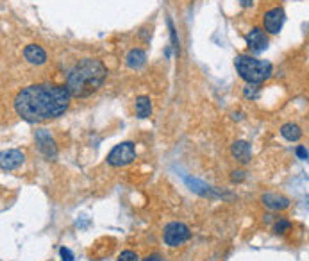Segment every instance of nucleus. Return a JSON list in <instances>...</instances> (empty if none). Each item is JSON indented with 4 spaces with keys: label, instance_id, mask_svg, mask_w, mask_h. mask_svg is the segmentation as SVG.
I'll return each mask as SVG.
<instances>
[{
    "label": "nucleus",
    "instance_id": "1",
    "mask_svg": "<svg viewBox=\"0 0 309 261\" xmlns=\"http://www.w3.org/2000/svg\"><path fill=\"white\" fill-rule=\"evenodd\" d=\"M72 95L67 86L41 82L21 88L14 97V111L25 122L54 120L70 107Z\"/></svg>",
    "mask_w": 309,
    "mask_h": 261
},
{
    "label": "nucleus",
    "instance_id": "2",
    "mask_svg": "<svg viewBox=\"0 0 309 261\" xmlns=\"http://www.w3.org/2000/svg\"><path fill=\"white\" fill-rule=\"evenodd\" d=\"M105 77H107V68L100 59L84 57L67 75V88L72 97L75 99H86V97L97 93L102 88Z\"/></svg>",
    "mask_w": 309,
    "mask_h": 261
},
{
    "label": "nucleus",
    "instance_id": "3",
    "mask_svg": "<svg viewBox=\"0 0 309 261\" xmlns=\"http://www.w3.org/2000/svg\"><path fill=\"white\" fill-rule=\"evenodd\" d=\"M234 67L236 72L239 74V77L249 82V84H261V82L268 81L272 72H274L272 63L263 59H256L252 56H245V54L236 56Z\"/></svg>",
    "mask_w": 309,
    "mask_h": 261
},
{
    "label": "nucleus",
    "instance_id": "4",
    "mask_svg": "<svg viewBox=\"0 0 309 261\" xmlns=\"http://www.w3.org/2000/svg\"><path fill=\"white\" fill-rule=\"evenodd\" d=\"M191 238V231L186 224L183 222H170L165 226L163 231V240L168 247H179V245L186 244Z\"/></svg>",
    "mask_w": 309,
    "mask_h": 261
},
{
    "label": "nucleus",
    "instance_id": "5",
    "mask_svg": "<svg viewBox=\"0 0 309 261\" xmlns=\"http://www.w3.org/2000/svg\"><path fill=\"white\" fill-rule=\"evenodd\" d=\"M136 159V148L133 141H123L113 147V150L107 154V163L111 166H127Z\"/></svg>",
    "mask_w": 309,
    "mask_h": 261
},
{
    "label": "nucleus",
    "instance_id": "6",
    "mask_svg": "<svg viewBox=\"0 0 309 261\" xmlns=\"http://www.w3.org/2000/svg\"><path fill=\"white\" fill-rule=\"evenodd\" d=\"M284 9L282 7H272L264 13L263 16V27L268 34H279V31L282 29L284 25Z\"/></svg>",
    "mask_w": 309,
    "mask_h": 261
},
{
    "label": "nucleus",
    "instance_id": "7",
    "mask_svg": "<svg viewBox=\"0 0 309 261\" xmlns=\"http://www.w3.org/2000/svg\"><path fill=\"white\" fill-rule=\"evenodd\" d=\"M36 138V143H38V148L45 158L49 159H54L57 156V148H56V143H54V138L50 136V133L47 129H39L36 130L34 134Z\"/></svg>",
    "mask_w": 309,
    "mask_h": 261
},
{
    "label": "nucleus",
    "instance_id": "8",
    "mask_svg": "<svg viewBox=\"0 0 309 261\" xmlns=\"http://www.w3.org/2000/svg\"><path fill=\"white\" fill-rule=\"evenodd\" d=\"M25 161V156L18 148H9V150H4L0 154V166H2L4 172H9V170H16L18 166H21Z\"/></svg>",
    "mask_w": 309,
    "mask_h": 261
},
{
    "label": "nucleus",
    "instance_id": "9",
    "mask_svg": "<svg viewBox=\"0 0 309 261\" xmlns=\"http://www.w3.org/2000/svg\"><path fill=\"white\" fill-rule=\"evenodd\" d=\"M247 45H249V49L252 50V52H256V54L267 50V47H268L267 32H264L261 27H254L252 31L247 34Z\"/></svg>",
    "mask_w": 309,
    "mask_h": 261
},
{
    "label": "nucleus",
    "instance_id": "10",
    "mask_svg": "<svg viewBox=\"0 0 309 261\" xmlns=\"http://www.w3.org/2000/svg\"><path fill=\"white\" fill-rule=\"evenodd\" d=\"M261 202H263L268 209H274V211H284V209L290 208V199L279 193H263Z\"/></svg>",
    "mask_w": 309,
    "mask_h": 261
},
{
    "label": "nucleus",
    "instance_id": "11",
    "mask_svg": "<svg viewBox=\"0 0 309 261\" xmlns=\"http://www.w3.org/2000/svg\"><path fill=\"white\" fill-rule=\"evenodd\" d=\"M231 154L236 161H239L241 165H247L252 158V148H250V143L245 140H238L232 143L231 147Z\"/></svg>",
    "mask_w": 309,
    "mask_h": 261
},
{
    "label": "nucleus",
    "instance_id": "12",
    "mask_svg": "<svg viewBox=\"0 0 309 261\" xmlns=\"http://www.w3.org/2000/svg\"><path fill=\"white\" fill-rule=\"evenodd\" d=\"M24 57H25V61H27V63L36 64V67L47 63V52L43 50V47L36 45V43H31V45L25 47V49H24Z\"/></svg>",
    "mask_w": 309,
    "mask_h": 261
},
{
    "label": "nucleus",
    "instance_id": "13",
    "mask_svg": "<svg viewBox=\"0 0 309 261\" xmlns=\"http://www.w3.org/2000/svg\"><path fill=\"white\" fill-rule=\"evenodd\" d=\"M145 61H147V54H145V50H141V49L129 50V54L125 56V64L129 68H133V70L141 68L145 64Z\"/></svg>",
    "mask_w": 309,
    "mask_h": 261
},
{
    "label": "nucleus",
    "instance_id": "14",
    "mask_svg": "<svg viewBox=\"0 0 309 261\" xmlns=\"http://www.w3.org/2000/svg\"><path fill=\"white\" fill-rule=\"evenodd\" d=\"M281 134H282V138L288 141H299L300 138H302V129H300V125L293 124V122H288V124H284L281 127Z\"/></svg>",
    "mask_w": 309,
    "mask_h": 261
},
{
    "label": "nucleus",
    "instance_id": "15",
    "mask_svg": "<svg viewBox=\"0 0 309 261\" xmlns=\"http://www.w3.org/2000/svg\"><path fill=\"white\" fill-rule=\"evenodd\" d=\"M152 115V102L148 97L141 95L136 99V117L138 118H148Z\"/></svg>",
    "mask_w": 309,
    "mask_h": 261
},
{
    "label": "nucleus",
    "instance_id": "16",
    "mask_svg": "<svg viewBox=\"0 0 309 261\" xmlns=\"http://www.w3.org/2000/svg\"><path fill=\"white\" fill-rule=\"evenodd\" d=\"M290 229H292V222L286 220V219H279L277 222L274 224L275 234H284V233H288Z\"/></svg>",
    "mask_w": 309,
    "mask_h": 261
},
{
    "label": "nucleus",
    "instance_id": "17",
    "mask_svg": "<svg viewBox=\"0 0 309 261\" xmlns=\"http://www.w3.org/2000/svg\"><path fill=\"white\" fill-rule=\"evenodd\" d=\"M257 95H259V88H257V84H249V82H247V86L243 88V97H245V99L254 100V99H257Z\"/></svg>",
    "mask_w": 309,
    "mask_h": 261
},
{
    "label": "nucleus",
    "instance_id": "18",
    "mask_svg": "<svg viewBox=\"0 0 309 261\" xmlns=\"http://www.w3.org/2000/svg\"><path fill=\"white\" fill-rule=\"evenodd\" d=\"M168 27H170V36H172V47L175 49V54H179V41H177V32L173 27V21L168 18Z\"/></svg>",
    "mask_w": 309,
    "mask_h": 261
},
{
    "label": "nucleus",
    "instance_id": "19",
    "mask_svg": "<svg viewBox=\"0 0 309 261\" xmlns=\"http://www.w3.org/2000/svg\"><path fill=\"white\" fill-rule=\"evenodd\" d=\"M118 261H138V254L134 251H123L118 256Z\"/></svg>",
    "mask_w": 309,
    "mask_h": 261
},
{
    "label": "nucleus",
    "instance_id": "20",
    "mask_svg": "<svg viewBox=\"0 0 309 261\" xmlns=\"http://www.w3.org/2000/svg\"><path fill=\"white\" fill-rule=\"evenodd\" d=\"M295 154H297V158L302 159V161H307V159H309V152H307V148L304 147V145H299V147L295 148Z\"/></svg>",
    "mask_w": 309,
    "mask_h": 261
},
{
    "label": "nucleus",
    "instance_id": "21",
    "mask_svg": "<svg viewBox=\"0 0 309 261\" xmlns=\"http://www.w3.org/2000/svg\"><path fill=\"white\" fill-rule=\"evenodd\" d=\"M245 177H247L245 170H234L231 179H232V183H241V181H245Z\"/></svg>",
    "mask_w": 309,
    "mask_h": 261
},
{
    "label": "nucleus",
    "instance_id": "22",
    "mask_svg": "<svg viewBox=\"0 0 309 261\" xmlns=\"http://www.w3.org/2000/svg\"><path fill=\"white\" fill-rule=\"evenodd\" d=\"M59 254H61V259L63 261H74V254H72V251L68 247H61Z\"/></svg>",
    "mask_w": 309,
    "mask_h": 261
},
{
    "label": "nucleus",
    "instance_id": "23",
    "mask_svg": "<svg viewBox=\"0 0 309 261\" xmlns=\"http://www.w3.org/2000/svg\"><path fill=\"white\" fill-rule=\"evenodd\" d=\"M143 261H161V256L159 254H152V256H147Z\"/></svg>",
    "mask_w": 309,
    "mask_h": 261
},
{
    "label": "nucleus",
    "instance_id": "24",
    "mask_svg": "<svg viewBox=\"0 0 309 261\" xmlns=\"http://www.w3.org/2000/svg\"><path fill=\"white\" fill-rule=\"evenodd\" d=\"M238 2H239V6H241V7H250V6H252V0H238Z\"/></svg>",
    "mask_w": 309,
    "mask_h": 261
}]
</instances>
